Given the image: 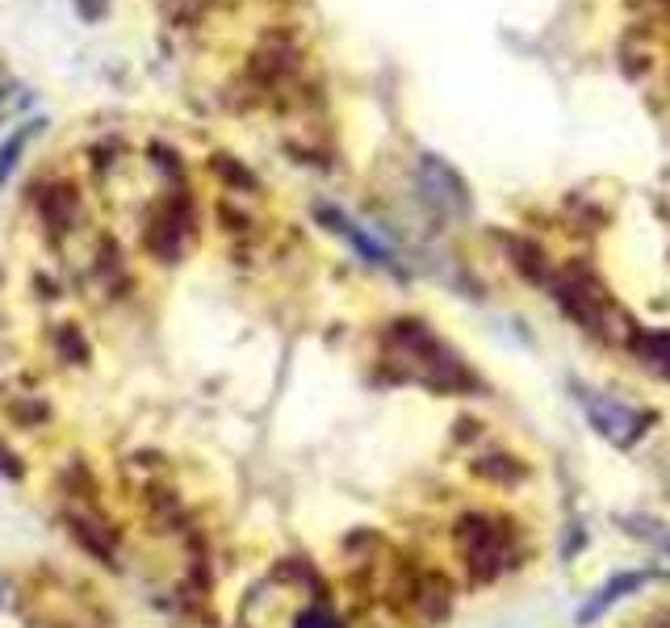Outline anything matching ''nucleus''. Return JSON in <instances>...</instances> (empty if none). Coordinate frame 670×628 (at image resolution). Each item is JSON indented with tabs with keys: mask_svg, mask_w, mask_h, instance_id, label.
Returning <instances> with one entry per match:
<instances>
[{
	"mask_svg": "<svg viewBox=\"0 0 670 628\" xmlns=\"http://www.w3.org/2000/svg\"><path fill=\"white\" fill-rule=\"evenodd\" d=\"M461 553H465V562H470V570L478 574V578H491L507 566V533H503V524H491V519H465L461 524Z\"/></svg>",
	"mask_w": 670,
	"mask_h": 628,
	"instance_id": "f257e3e1",
	"label": "nucleus"
},
{
	"mask_svg": "<svg viewBox=\"0 0 670 628\" xmlns=\"http://www.w3.org/2000/svg\"><path fill=\"white\" fill-rule=\"evenodd\" d=\"M420 185L423 193H427V202L436 209H444V214H465V209H470L465 181H461L444 159H436V155H423L420 159Z\"/></svg>",
	"mask_w": 670,
	"mask_h": 628,
	"instance_id": "f03ea898",
	"label": "nucleus"
},
{
	"mask_svg": "<svg viewBox=\"0 0 670 628\" xmlns=\"http://www.w3.org/2000/svg\"><path fill=\"white\" fill-rule=\"evenodd\" d=\"M578 399H583V406H587V419H591L595 428H599L608 440H616V444H632V440L641 436L646 419L637 415V411H629L625 402L599 399V394H591V390H583Z\"/></svg>",
	"mask_w": 670,
	"mask_h": 628,
	"instance_id": "7ed1b4c3",
	"label": "nucleus"
},
{
	"mask_svg": "<svg viewBox=\"0 0 670 628\" xmlns=\"http://www.w3.org/2000/svg\"><path fill=\"white\" fill-rule=\"evenodd\" d=\"M319 218H323L327 227L336 230V235H344V239H352V248L361 251L364 260H369V265H390V251L382 248V244H378V239H369V235H364L361 227H357V223H352V218H348V214H340V209H319Z\"/></svg>",
	"mask_w": 670,
	"mask_h": 628,
	"instance_id": "20e7f679",
	"label": "nucleus"
},
{
	"mask_svg": "<svg viewBox=\"0 0 670 628\" xmlns=\"http://www.w3.org/2000/svg\"><path fill=\"white\" fill-rule=\"evenodd\" d=\"M637 587H641V574H616L612 583L599 590V595H595L587 608L578 611V625H591V620H599L604 611L612 608L616 599H625V595H629V590H637Z\"/></svg>",
	"mask_w": 670,
	"mask_h": 628,
	"instance_id": "39448f33",
	"label": "nucleus"
},
{
	"mask_svg": "<svg viewBox=\"0 0 670 628\" xmlns=\"http://www.w3.org/2000/svg\"><path fill=\"white\" fill-rule=\"evenodd\" d=\"M42 126H47L42 117H39V122H25V126H18V131H13L9 138H4V143H0V185H4L9 176H13V168H18V155L25 152V143H30V138L42 131Z\"/></svg>",
	"mask_w": 670,
	"mask_h": 628,
	"instance_id": "423d86ee",
	"label": "nucleus"
},
{
	"mask_svg": "<svg viewBox=\"0 0 670 628\" xmlns=\"http://www.w3.org/2000/svg\"><path fill=\"white\" fill-rule=\"evenodd\" d=\"M298 628H340V620H336L327 608H310L298 616Z\"/></svg>",
	"mask_w": 670,
	"mask_h": 628,
	"instance_id": "0eeeda50",
	"label": "nucleus"
},
{
	"mask_svg": "<svg viewBox=\"0 0 670 628\" xmlns=\"http://www.w3.org/2000/svg\"><path fill=\"white\" fill-rule=\"evenodd\" d=\"M0 110H4V84H0Z\"/></svg>",
	"mask_w": 670,
	"mask_h": 628,
	"instance_id": "6e6552de",
	"label": "nucleus"
}]
</instances>
